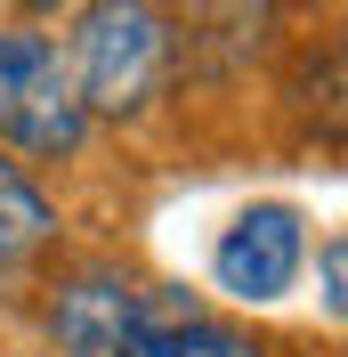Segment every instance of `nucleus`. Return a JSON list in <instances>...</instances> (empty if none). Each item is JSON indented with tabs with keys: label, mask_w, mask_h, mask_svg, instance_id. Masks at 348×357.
<instances>
[{
	"label": "nucleus",
	"mask_w": 348,
	"mask_h": 357,
	"mask_svg": "<svg viewBox=\"0 0 348 357\" xmlns=\"http://www.w3.org/2000/svg\"><path fill=\"white\" fill-rule=\"evenodd\" d=\"M316 284H324V309L340 317L348 309V244L340 236H324V252H316Z\"/></svg>",
	"instance_id": "nucleus-7"
},
{
	"label": "nucleus",
	"mask_w": 348,
	"mask_h": 357,
	"mask_svg": "<svg viewBox=\"0 0 348 357\" xmlns=\"http://www.w3.org/2000/svg\"><path fill=\"white\" fill-rule=\"evenodd\" d=\"M49 236H57V203H49L17 162H0V268L33 260Z\"/></svg>",
	"instance_id": "nucleus-5"
},
{
	"label": "nucleus",
	"mask_w": 348,
	"mask_h": 357,
	"mask_svg": "<svg viewBox=\"0 0 348 357\" xmlns=\"http://www.w3.org/2000/svg\"><path fill=\"white\" fill-rule=\"evenodd\" d=\"M171 57H178V17L162 0H89L81 24H73V98L81 114H146L171 82Z\"/></svg>",
	"instance_id": "nucleus-1"
},
{
	"label": "nucleus",
	"mask_w": 348,
	"mask_h": 357,
	"mask_svg": "<svg viewBox=\"0 0 348 357\" xmlns=\"http://www.w3.org/2000/svg\"><path fill=\"white\" fill-rule=\"evenodd\" d=\"M113 357H267L251 333L235 325H211V317H178V325H154V333L122 341Z\"/></svg>",
	"instance_id": "nucleus-6"
},
{
	"label": "nucleus",
	"mask_w": 348,
	"mask_h": 357,
	"mask_svg": "<svg viewBox=\"0 0 348 357\" xmlns=\"http://www.w3.org/2000/svg\"><path fill=\"white\" fill-rule=\"evenodd\" d=\"M0 138L24 155H73L89 138L65 49L49 33H0Z\"/></svg>",
	"instance_id": "nucleus-3"
},
{
	"label": "nucleus",
	"mask_w": 348,
	"mask_h": 357,
	"mask_svg": "<svg viewBox=\"0 0 348 357\" xmlns=\"http://www.w3.org/2000/svg\"><path fill=\"white\" fill-rule=\"evenodd\" d=\"M0 8H8V0H0Z\"/></svg>",
	"instance_id": "nucleus-8"
},
{
	"label": "nucleus",
	"mask_w": 348,
	"mask_h": 357,
	"mask_svg": "<svg viewBox=\"0 0 348 357\" xmlns=\"http://www.w3.org/2000/svg\"><path fill=\"white\" fill-rule=\"evenodd\" d=\"M178 317H203L187 292L171 284H138L122 268H81L73 284H57L49 301V333L65 357H113L122 341L154 333V325H178Z\"/></svg>",
	"instance_id": "nucleus-2"
},
{
	"label": "nucleus",
	"mask_w": 348,
	"mask_h": 357,
	"mask_svg": "<svg viewBox=\"0 0 348 357\" xmlns=\"http://www.w3.org/2000/svg\"><path fill=\"white\" fill-rule=\"evenodd\" d=\"M300 252H308L300 211H292V203H251V211L219 236L211 276H219V292H235V301H251V309H260V301H283V292H292Z\"/></svg>",
	"instance_id": "nucleus-4"
}]
</instances>
